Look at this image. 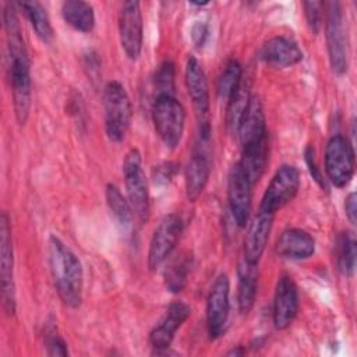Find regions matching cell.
I'll list each match as a JSON object with an SVG mask.
<instances>
[{
    "label": "cell",
    "mask_w": 357,
    "mask_h": 357,
    "mask_svg": "<svg viewBox=\"0 0 357 357\" xmlns=\"http://www.w3.org/2000/svg\"><path fill=\"white\" fill-rule=\"evenodd\" d=\"M325 172L329 181L337 187H346L354 174V149L351 142L336 134L325 146Z\"/></svg>",
    "instance_id": "9"
},
{
    "label": "cell",
    "mask_w": 357,
    "mask_h": 357,
    "mask_svg": "<svg viewBox=\"0 0 357 357\" xmlns=\"http://www.w3.org/2000/svg\"><path fill=\"white\" fill-rule=\"evenodd\" d=\"M252 184L241 166L234 163L227 177V199L233 220L238 227H244L251 212Z\"/></svg>",
    "instance_id": "14"
},
{
    "label": "cell",
    "mask_w": 357,
    "mask_h": 357,
    "mask_svg": "<svg viewBox=\"0 0 357 357\" xmlns=\"http://www.w3.org/2000/svg\"><path fill=\"white\" fill-rule=\"evenodd\" d=\"M356 238L351 231H342L336 238L335 262L337 271L344 276H353L356 271Z\"/></svg>",
    "instance_id": "25"
},
{
    "label": "cell",
    "mask_w": 357,
    "mask_h": 357,
    "mask_svg": "<svg viewBox=\"0 0 357 357\" xmlns=\"http://www.w3.org/2000/svg\"><path fill=\"white\" fill-rule=\"evenodd\" d=\"M278 255L290 259H305L315 251V241L303 229H287L276 240Z\"/></svg>",
    "instance_id": "20"
},
{
    "label": "cell",
    "mask_w": 357,
    "mask_h": 357,
    "mask_svg": "<svg viewBox=\"0 0 357 357\" xmlns=\"http://www.w3.org/2000/svg\"><path fill=\"white\" fill-rule=\"evenodd\" d=\"M356 192H350L346 197V202H344V211H346V216L349 219V222L351 225H356L357 222V208H356Z\"/></svg>",
    "instance_id": "36"
},
{
    "label": "cell",
    "mask_w": 357,
    "mask_h": 357,
    "mask_svg": "<svg viewBox=\"0 0 357 357\" xmlns=\"http://www.w3.org/2000/svg\"><path fill=\"white\" fill-rule=\"evenodd\" d=\"M152 121L160 141L174 149L183 137L185 112L183 105L170 95H159L152 106Z\"/></svg>",
    "instance_id": "5"
},
{
    "label": "cell",
    "mask_w": 357,
    "mask_h": 357,
    "mask_svg": "<svg viewBox=\"0 0 357 357\" xmlns=\"http://www.w3.org/2000/svg\"><path fill=\"white\" fill-rule=\"evenodd\" d=\"M300 187V172L293 165H282L273 174L268 184L261 204L259 211L262 213L275 215L286 204H289L297 194Z\"/></svg>",
    "instance_id": "8"
},
{
    "label": "cell",
    "mask_w": 357,
    "mask_h": 357,
    "mask_svg": "<svg viewBox=\"0 0 357 357\" xmlns=\"http://www.w3.org/2000/svg\"><path fill=\"white\" fill-rule=\"evenodd\" d=\"M238 139L241 146L262 141L268 138V130L265 123V114L262 110V105L258 98H252L250 100V105L240 121V126L237 128Z\"/></svg>",
    "instance_id": "21"
},
{
    "label": "cell",
    "mask_w": 357,
    "mask_h": 357,
    "mask_svg": "<svg viewBox=\"0 0 357 357\" xmlns=\"http://www.w3.org/2000/svg\"><path fill=\"white\" fill-rule=\"evenodd\" d=\"M304 156H305V163H307V166H308V170H310L312 178L324 188V187H325V181H324V178H322L321 170L317 167L314 148H312V146H307V148H305V152H304Z\"/></svg>",
    "instance_id": "35"
},
{
    "label": "cell",
    "mask_w": 357,
    "mask_h": 357,
    "mask_svg": "<svg viewBox=\"0 0 357 357\" xmlns=\"http://www.w3.org/2000/svg\"><path fill=\"white\" fill-rule=\"evenodd\" d=\"M64 21L78 32H91L95 26L93 7L82 0H67L61 6Z\"/></svg>",
    "instance_id": "23"
},
{
    "label": "cell",
    "mask_w": 357,
    "mask_h": 357,
    "mask_svg": "<svg viewBox=\"0 0 357 357\" xmlns=\"http://www.w3.org/2000/svg\"><path fill=\"white\" fill-rule=\"evenodd\" d=\"M185 85L198 121L209 120V88L202 64L190 56L185 64Z\"/></svg>",
    "instance_id": "17"
},
{
    "label": "cell",
    "mask_w": 357,
    "mask_h": 357,
    "mask_svg": "<svg viewBox=\"0 0 357 357\" xmlns=\"http://www.w3.org/2000/svg\"><path fill=\"white\" fill-rule=\"evenodd\" d=\"M153 85L156 96L170 95L174 96V64L170 60H165L159 64L153 75Z\"/></svg>",
    "instance_id": "30"
},
{
    "label": "cell",
    "mask_w": 357,
    "mask_h": 357,
    "mask_svg": "<svg viewBox=\"0 0 357 357\" xmlns=\"http://www.w3.org/2000/svg\"><path fill=\"white\" fill-rule=\"evenodd\" d=\"M230 312V282L220 273L212 283L206 298V329L212 340L220 337L227 325Z\"/></svg>",
    "instance_id": "11"
},
{
    "label": "cell",
    "mask_w": 357,
    "mask_h": 357,
    "mask_svg": "<svg viewBox=\"0 0 357 357\" xmlns=\"http://www.w3.org/2000/svg\"><path fill=\"white\" fill-rule=\"evenodd\" d=\"M324 8L326 10L325 32L331 68L336 75H343L347 71V45L342 6L337 1H328L324 3Z\"/></svg>",
    "instance_id": "7"
},
{
    "label": "cell",
    "mask_w": 357,
    "mask_h": 357,
    "mask_svg": "<svg viewBox=\"0 0 357 357\" xmlns=\"http://www.w3.org/2000/svg\"><path fill=\"white\" fill-rule=\"evenodd\" d=\"M241 77H243V70L240 63L236 59L227 60L225 64L222 73L218 77L216 82V93L222 100H229L233 93L238 89L241 85Z\"/></svg>",
    "instance_id": "27"
},
{
    "label": "cell",
    "mask_w": 357,
    "mask_h": 357,
    "mask_svg": "<svg viewBox=\"0 0 357 357\" xmlns=\"http://www.w3.org/2000/svg\"><path fill=\"white\" fill-rule=\"evenodd\" d=\"M14 258L10 219L6 212L0 218V282L3 308L8 315L15 312V284H14Z\"/></svg>",
    "instance_id": "12"
},
{
    "label": "cell",
    "mask_w": 357,
    "mask_h": 357,
    "mask_svg": "<svg viewBox=\"0 0 357 357\" xmlns=\"http://www.w3.org/2000/svg\"><path fill=\"white\" fill-rule=\"evenodd\" d=\"M273 215L258 212L257 218L251 222L243 247V259L251 264H258L265 247L268 244V238L272 230Z\"/></svg>",
    "instance_id": "19"
},
{
    "label": "cell",
    "mask_w": 357,
    "mask_h": 357,
    "mask_svg": "<svg viewBox=\"0 0 357 357\" xmlns=\"http://www.w3.org/2000/svg\"><path fill=\"white\" fill-rule=\"evenodd\" d=\"M192 266V257L190 254H183L180 258L174 259L165 271V286L172 293H180L185 289L188 282V275Z\"/></svg>",
    "instance_id": "26"
},
{
    "label": "cell",
    "mask_w": 357,
    "mask_h": 357,
    "mask_svg": "<svg viewBox=\"0 0 357 357\" xmlns=\"http://www.w3.org/2000/svg\"><path fill=\"white\" fill-rule=\"evenodd\" d=\"M245 351L240 347V346H237V349H233V350H230L227 354L229 356H243Z\"/></svg>",
    "instance_id": "37"
},
{
    "label": "cell",
    "mask_w": 357,
    "mask_h": 357,
    "mask_svg": "<svg viewBox=\"0 0 357 357\" xmlns=\"http://www.w3.org/2000/svg\"><path fill=\"white\" fill-rule=\"evenodd\" d=\"M178 172V165L174 162H163L158 166H155L152 174H153V181L158 185H167L173 181L174 176Z\"/></svg>",
    "instance_id": "33"
},
{
    "label": "cell",
    "mask_w": 357,
    "mask_h": 357,
    "mask_svg": "<svg viewBox=\"0 0 357 357\" xmlns=\"http://www.w3.org/2000/svg\"><path fill=\"white\" fill-rule=\"evenodd\" d=\"M106 202L116 222L124 229L130 227L132 223L134 211L128 199L120 192V190L114 184H107L106 187Z\"/></svg>",
    "instance_id": "28"
},
{
    "label": "cell",
    "mask_w": 357,
    "mask_h": 357,
    "mask_svg": "<svg viewBox=\"0 0 357 357\" xmlns=\"http://www.w3.org/2000/svg\"><path fill=\"white\" fill-rule=\"evenodd\" d=\"M258 264L247 262L241 259L237 276V304L241 314H248L255 303L257 297V286H258Z\"/></svg>",
    "instance_id": "22"
},
{
    "label": "cell",
    "mask_w": 357,
    "mask_h": 357,
    "mask_svg": "<svg viewBox=\"0 0 357 357\" xmlns=\"http://www.w3.org/2000/svg\"><path fill=\"white\" fill-rule=\"evenodd\" d=\"M120 43L128 59L135 60L142 50L144 24L138 1H124L119 11Z\"/></svg>",
    "instance_id": "13"
},
{
    "label": "cell",
    "mask_w": 357,
    "mask_h": 357,
    "mask_svg": "<svg viewBox=\"0 0 357 357\" xmlns=\"http://www.w3.org/2000/svg\"><path fill=\"white\" fill-rule=\"evenodd\" d=\"M45 346L46 353L49 356H67V344L63 340V337L57 333L54 326H50L45 331Z\"/></svg>",
    "instance_id": "31"
},
{
    "label": "cell",
    "mask_w": 357,
    "mask_h": 357,
    "mask_svg": "<svg viewBox=\"0 0 357 357\" xmlns=\"http://www.w3.org/2000/svg\"><path fill=\"white\" fill-rule=\"evenodd\" d=\"M261 59L275 67H291L303 60V50L287 36H273L268 39L261 49Z\"/></svg>",
    "instance_id": "18"
},
{
    "label": "cell",
    "mask_w": 357,
    "mask_h": 357,
    "mask_svg": "<svg viewBox=\"0 0 357 357\" xmlns=\"http://www.w3.org/2000/svg\"><path fill=\"white\" fill-rule=\"evenodd\" d=\"M190 36H191V40L192 43L197 46V47H202L208 38H209V26L206 22L204 21H197L192 26H191V31H190Z\"/></svg>",
    "instance_id": "34"
},
{
    "label": "cell",
    "mask_w": 357,
    "mask_h": 357,
    "mask_svg": "<svg viewBox=\"0 0 357 357\" xmlns=\"http://www.w3.org/2000/svg\"><path fill=\"white\" fill-rule=\"evenodd\" d=\"M103 109L107 138L113 142L123 141L132 120V106L126 88L119 81L105 85Z\"/></svg>",
    "instance_id": "4"
},
{
    "label": "cell",
    "mask_w": 357,
    "mask_h": 357,
    "mask_svg": "<svg viewBox=\"0 0 357 357\" xmlns=\"http://www.w3.org/2000/svg\"><path fill=\"white\" fill-rule=\"evenodd\" d=\"M181 231L183 220L177 213H169L160 219L153 230L148 250V266L151 271H156L170 257Z\"/></svg>",
    "instance_id": "10"
},
{
    "label": "cell",
    "mask_w": 357,
    "mask_h": 357,
    "mask_svg": "<svg viewBox=\"0 0 357 357\" xmlns=\"http://www.w3.org/2000/svg\"><path fill=\"white\" fill-rule=\"evenodd\" d=\"M47 251L52 278L60 300L70 308L79 307L84 272L78 257L57 236H50Z\"/></svg>",
    "instance_id": "2"
},
{
    "label": "cell",
    "mask_w": 357,
    "mask_h": 357,
    "mask_svg": "<svg viewBox=\"0 0 357 357\" xmlns=\"http://www.w3.org/2000/svg\"><path fill=\"white\" fill-rule=\"evenodd\" d=\"M303 8H304V15L308 22V26L312 29L314 33H317L319 31L321 22H322L324 3L322 1H304Z\"/></svg>",
    "instance_id": "32"
},
{
    "label": "cell",
    "mask_w": 357,
    "mask_h": 357,
    "mask_svg": "<svg viewBox=\"0 0 357 357\" xmlns=\"http://www.w3.org/2000/svg\"><path fill=\"white\" fill-rule=\"evenodd\" d=\"M251 95L245 84L241 82L238 89L233 93V96L227 100V110H226V126L230 132L236 134L240 126V121L250 105Z\"/></svg>",
    "instance_id": "29"
},
{
    "label": "cell",
    "mask_w": 357,
    "mask_h": 357,
    "mask_svg": "<svg viewBox=\"0 0 357 357\" xmlns=\"http://www.w3.org/2000/svg\"><path fill=\"white\" fill-rule=\"evenodd\" d=\"M3 22L8 47V71L14 113L17 121L25 124L32 103L31 60L21 33L17 11L11 3H4L3 6Z\"/></svg>",
    "instance_id": "1"
},
{
    "label": "cell",
    "mask_w": 357,
    "mask_h": 357,
    "mask_svg": "<svg viewBox=\"0 0 357 357\" xmlns=\"http://www.w3.org/2000/svg\"><path fill=\"white\" fill-rule=\"evenodd\" d=\"M123 176L127 199L131 204L134 215L141 223L149 219V191L148 181L142 167V158L137 148H131L123 162Z\"/></svg>",
    "instance_id": "6"
},
{
    "label": "cell",
    "mask_w": 357,
    "mask_h": 357,
    "mask_svg": "<svg viewBox=\"0 0 357 357\" xmlns=\"http://www.w3.org/2000/svg\"><path fill=\"white\" fill-rule=\"evenodd\" d=\"M191 314L190 307L183 301H173L167 307L165 315L152 328L149 333V343L156 353L165 351L170 347L177 329L188 319Z\"/></svg>",
    "instance_id": "16"
},
{
    "label": "cell",
    "mask_w": 357,
    "mask_h": 357,
    "mask_svg": "<svg viewBox=\"0 0 357 357\" xmlns=\"http://www.w3.org/2000/svg\"><path fill=\"white\" fill-rule=\"evenodd\" d=\"M212 169V135L209 120L198 121L195 142L188 159L184 181L188 201H197L204 192Z\"/></svg>",
    "instance_id": "3"
},
{
    "label": "cell",
    "mask_w": 357,
    "mask_h": 357,
    "mask_svg": "<svg viewBox=\"0 0 357 357\" xmlns=\"http://www.w3.org/2000/svg\"><path fill=\"white\" fill-rule=\"evenodd\" d=\"M300 307L297 284L289 275H282L276 283L272 318L276 329L289 328L297 317Z\"/></svg>",
    "instance_id": "15"
},
{
    "label": "cell",
    "mask_w": 357,
    "mask_h": 357,
    "mask_svg": "<svg viewBox=\"0 0 357 357\" xmlns=\"http://www.w3.org/2000/svg\"><path fill=\"white\" fill-rule=\"evenodd\" d=\"M18 6L24 11L25 17L28 18L31 26L33 28L39 39L49 43L53 39V28L46 8L39 1L35 0H24L20 1Z\"/></svg>",
    "instance_id": "24"
}]
</instances>
